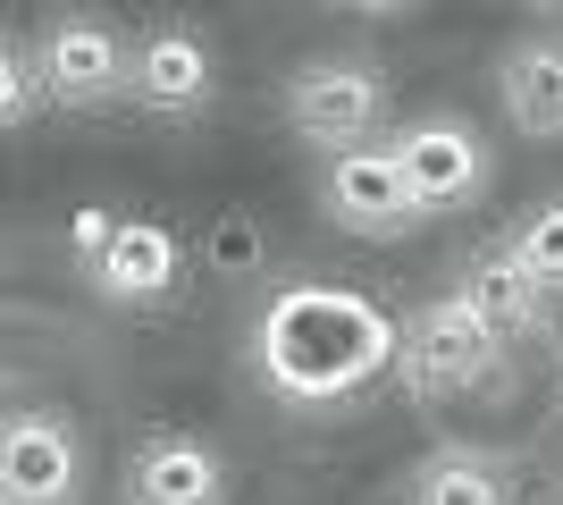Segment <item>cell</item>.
I'll return each mask as SVG.
<instances>
[{"instance_id": "6da1fadb", "label": "cell", "mask_w": 563, "mask_h": 505, "mask_svg": "<svg viewBox=\"0 0 563 505\" xmlns=\"http://www.w3.org/2000/svg\"><path fill=\"white\" fill-rule=\"evenodd\" d=\"M253 354H261L278 396L329 405V396H353L362 380H378L396 362V320L371 312L345 287H286L269 304V320H261Z\"/></svg>"}, {"instance_id": "7a4b0ae2", "label": "cell", "mask_w": 563, "mask_h": 505, "mask_svg": "<svg viewBox=\"0 0 563 505\" xmlns=\"http://www.w3.org/2000/svg\"><path fill=\"white\" fill-rule=\"evenodd\" d=\"M286 127L303 135L320 161L362 144H387V119H396V94H387V68L378 59H353V51H329V59H303L278 94Z\"/></svg>"}, {"instance_id": "3957f363", "label": "cell", "mask_w": 563, "mask_h": 505, "mask_svg": "<svg viewBox=\"0 0 563 505\" xmlns=\"http://www.w3.org/2000/svg\"><path fill=\"white\" fill-rule=\"evenodd\" d=\"M387 161H396L421 219H454L496 186V144L471 119H454V110H421V119L387 127Z\"/></svg>"}, {"instance_id": "277c9868", "label": "cell", "mask_w": 563, "mask_h": 505, "mask_svg": "<svg viewBox=\"0 0 563 505\" xmlns=\"http://www.w3.org/2000/svg\"><path fill=\"white\" fill-rule=\"evenodd\" d=\"M76 270L101 304H168L177 278H186V244L161 219L135 211H76Z\"/></svg>"}, {"instance_id": "5b68a950", "label": "cell", "mask_w": 563, "mask_h": 505, "mask_svg": "<svg viewBox=\"0 0 563 505\" xmlns=\"http://www.w3.org/2000/svg\"><path fill=\"white\" fill-rule=\"evenodd\" d=\"M126 43H135V34H118L101 9H59V18L43 25V43L25 51V59H34L43 110L93 119V110H110V101H126Z\"/></svg>"}, {"instance_id": "8992f818", "label": "cell", "mask_w": 563, "mask_h": 505, "mask_svg": "<svg viewBox=\"0 0 563 505\" xmlns=\"http://www.w3.org/2000/svg\"><path fill=\"white\" fill-rule=\"evenodd\" d=\"M85 497V430L51 405L0 413V505H76Z\"/></svg>"}, {"instance_id": "52a82bcc", "label": "cell", "mask_w": 563, "mask_h": 505, "mask_svg": "<svg viewBox=\"0 0 563 505\" xmlns=\"http://www.w3.org/2000/svg\"><path fill=\"white\" fill-rule=\"evenodd\" d=\"M396 362L421 396H463V387H488L496 371H505V345H496L454 295H438V304H421V312L396 329Z\"/></svg>"}, {"instance_id": "ba28073f", "label": "cell", "mask_w": 563, "mask_h": 505, "mask_svg": "<svg viewBox=\"0 0 563 505\" xmlns=\"http://www.w3.org/2000/svg\"><path fill=\"white\" fill-rule=\"evenodd\" d=\"M219 94V59L194 25H152L126 43V101L152 119H202Z\"/></svg>"}, {"instance_id": "9c48e42d", "label": "cell", "mask_w": 563, "mask_h": 505, "mask_svg": "<svg viewBox=\"0 0 563 505\" xmlns=\"http://www.w3.org/2000/svg\"><path fill=\"white\" fill-rule=\"evenodd\" d=\"M320 211H329L345 237H404V228H421V211H412V194H404L387 144L320 161Z\"/></svg>"}, {"instance_id": "30bf717a", "label": "cell", "mask_w": 563, "mask_h": 505, "mask_svg": "<svg viewBox=\"0 0 563 505\" xmlns=\"http://www.w3.org/2000/svg\"><path fill=\"white\" fill-rule=\"evenodd\" d=\"M228 497H235L228 455L194 430L143 438L135 463H126V505H228Z\"/></svg>"}, {"instance_id": "8fae6325", "label": "cell", "mask_w": 563, "mask_h": 505, "mask_svg": "<svg viewBox=\"0 0 563 505\" xmlns=\"http://www.w3.org/2000/svg\"><path fill=\"white\" fill-rule=\"evenodd\" d=\"M496 110L530 144H563V34H521L496 51Z\"/></svg>"}, {"instance_id": "7c38bea8", "label": "cell", "mask_w": 563, "mask_h": 505, "mask_svg": "<svg viewBox=\"0 0 563 505\" xmlns=\"http://www.w3.org/2000/svg\"><path fill=\"white\" fill-rule=\"evenodd\" d=\"M454 304H463V312L479 320V329H488L505 354H514L521 337L555 329V304H547V295L514 270V253H505V244H488V253H471V262H463V278H454Z\"/></svg>"}, {"instance_id": "4fadbf2b", "label": "cell", "mask_w": 563, "mask_h": 505, "mask_svg": "<svg viewBox=\"0 0 563 505\" xmlns=\"http://www.w3.org/2000/svg\"><path fill=\"white\" fill-rule=\"evenodd\" d=\"M412 505H514V472L479 447H446L412 472Z\"/></svg>"}, {"instance_id": "5bb4252c", "label": "cell", "mask_w": 563, "mask_h": 505, "mask_svg": "<svg viewBox=\"0 0 563 505\" xmlns=\"http://www.w3.org/2000/svg\"><path fill=\"white\" fill-rule=\"evenodd\" d=\"M505 253H514V270L547 295V304H555V295H563V194H539V202L514 219Z\"/></svg>"}, {"instance_id": "9a60e30c", "label": "cell", "mask_w": 563, "mask_h": 505, "mask_svg": "<svg viewBox=\"0 0 563 505\" xmlns=\"http://www.w3.org/2000/svg\"><path fill=\"white\" fill-rule=\"evenodd\" d=\"M34 110H43V94H34V59L0 34V135H9V127H25Z\"/></svg>"}, {"instance_id": "2e32d148", "label": "cell", "mask_w": 563, "mask_h": 505, "mask_svg": "<svg viewBox=\"0 0 563 505\" xmlns=\"http://www.w3.org/2000/svg\"><path fill=\"white\" fill-rule=\"evenodd\" d=\"M555 345H563V304H555Z\"/></svg>"}]
</instances>
